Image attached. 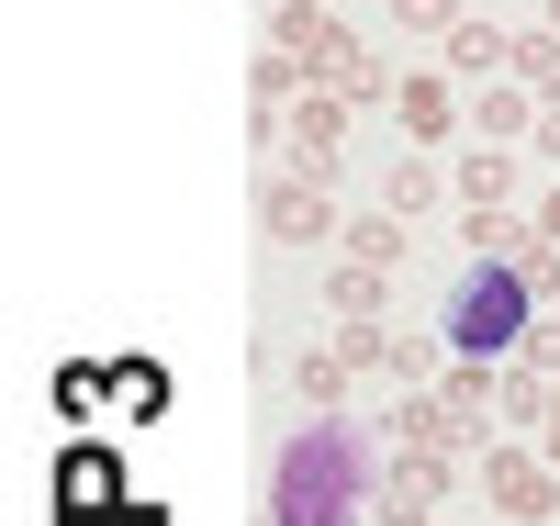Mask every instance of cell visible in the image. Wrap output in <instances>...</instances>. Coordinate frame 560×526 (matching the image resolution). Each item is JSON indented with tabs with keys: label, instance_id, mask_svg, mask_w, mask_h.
I'll list each match as a JSON object with an SVG mask.
<instances>
[{
	"label": "cell",
	"instance_id": "13",
	"mask_svg": "<svg viewBox=\"0 0 560 526\" xmlns=\"http://www.w3.org/2000/svg\"><path fill=\"white\" fill-rule=\"evenodd\" d=\"M325 292H337V314H382V269H370V258H348L337 280H325Z\"/></svg>",
	"mask_w": 560,
	"mask_h": 526
},
{
	"label": "cell",
	"instance_id": "1",
	"mask_svg": "<svg viewBox=\"0 0 560 526\" xmlns=\"http://www.w3.org/2000/svg\"><path fill=\"white\" fill-rule=\"evenodd\" d=\"M370 493V459L348 425H303L292 448H280V482H269V526H348Z\"/></svg>",
	"mask_w": 560,
	"mask_h": 526
},
{
	"label": "cell",
	"instance_id": "20",
	"mask_svg": "<svg viewBox=\"0 0 560 526\" xmlns=\"http://www.w3.org/2000/svg\"><path fill=\"white\" fill-rule=\"evenodd\" d=\"M538 224H549V235H560V190H549V202H538Z\"/></svg>",
	"mask_w": 560,
	"mask_h": 526
},
{
	"label": "cell",
	"instance_id": "6",
	"mask_svg": "<svg viewBox=\"0 0 560 526\" xmlns=\"http://www.w3.org/2000/svg\"><path fill=\"white\" fill-rule=\"evenodd\" d=\"M393 113H404V135H415V147H438V135L459 124V102H448V79H404V90H393Z\"/></svg>",
	"mask_w": 560,
	"mask_h": 526
},
{
	"label": "cell",
	"instance_id": "14",
	"mask_svg": "<svg viewBox=\"0 0 560 526\" xmlns=\"http://www.w3.org/2000/svg\"><path fill=\"white\" fill-rule=\"evenodd\" d=\"M516 79L549 102V90H560V34H527V45H516Z\"/></svg>",
	"mask_w": 560,
	"mask_h": 526
},
{
	"label": "cell",
	"instance_id": "8",
	"mask_svg": "<svg viewBox=\"0 0 560 526\" xmlns=\"http://www.w3.org/2000/svg\"><path fill=\"white\" fill-rule=\"evenodd\" d=\"M448 190H459V202H504V190H516V157H504L493 135H482V147L459 157V179H448Z\"/></svg>",
	"mask_w": 560,
	"mask_h": 526
},
{
	"label": "cell",
	"instance_id": "12",
	"mask_svg": "<svg viewBox=\"0 0 560 526\" xmlns=\"http://www.w3.org/2000/svg\"><path fill=\"white\" fill-rule=\"evenodd\" d=\"M337 135H348V102H314V90H303V157H314V168L337 157Z\"/></svg>",
	"mask_w": 560,
	"mask_h": 526
},
{
	"label": "cell",
	"instance_id": "2",
	"mask_svg": "<svg viewBox=\"0 0 560 526\" xmlns=\"http://www.w3.org/2000/svg\"><path fill=\"white\" fill-rule=\"evenodd\" d=\"M527 303H538V280H527L516 258H482L471 280H459V303H448V348H459V359L527 348Z\"/></svg>",
	"mask_w": 560,
	"mask_h": 526
},
{
	"label": "cell",
	"instance_id": "9",
	"mask_svg": "<svg viewBox=\"0 0 560 526\" xmlns=\"http://www.w3.org/2000/svg\"><path fill=\"white\" fill-rule=\"evenodd\" d=\"M482 135H493V147H516V135H538V102H527V90H482Z\"/></svg>",
	"mask_w": 560,
	"mask_h": 526
},
{
	"label": "cell",
	"instance_id": "19",
	"mask_svg": "<svg viewBox=\"0 0 560 526\" xmlns=\"http://www.w3.org/2000/svg\"><path fill=\"white\" fill-rule=\"evenodd\" d=\"M538 157H560V90L538 102Z\"/></svg>",
	"mask_w": 560,
	"mask_h": 526
},
{
	"label": "cell",
	"instance_id": "23",
	"mask_svg": "<svg viewBox=\"0 0 560 526\" xmlns=\"http://www.w3.org/2000/svg\"><path fill=\"white\" fill-rule=\"evenodd\" d=\"M504 526H516V515H504Z\"/></svg>",
	"mask_w": 560,
	"mask_h": 526
},
{
	"label": "cell",
	"instance_id": "16",
	"mask_svg": "<svg viewBox=\"0 0 560 526\" xmlns=\"http://www.w3.org/2000/svg\"><path fill=\"white\" fill-rule=\"evenodd\" d=\"M393 23H404V34H448L459 0H393Z\"/></svg>",
	"mask_w": 560,
	"mask_h": 526
},
{
	"label": "cell",
	"instance_id": "10",
	"mask_svg": "<svg viewBox=\"0 0 560 526\" xmlns=\"http://www.w3.org/2000/svg\"><path fill=\"white\" fill-rule=\"evenodd\" d=\"M348 258H370V269L404 258V213H393V202H382V213H359V224H348Z\"/></svg>",
	"mask_w": 560,
	"mask_h": 526
},
{
	"label": "cell",
	"instance_id": "11",
	"mask_svg": "<svg viewBox=\"0 0 560 526\" xmlns=\"http://www.w3.org/2000/svg\"><path fill=\"white\" fill-rule=\"evenodd\" d=\"M493 404H504V425H527V414H549L560 393H549V381H538V359H527V370H504V381H493Z\"/></svg>",
	"mask_w": 560,
	"mask_h": 526
},
{
	"label": "cell",
	"instance_id": "3",
	"mask_svg": "<svg viewBox=\"0 0 560 526\" xmlns=\"http://www.w3.org/2000/svg\"><path fill=\"white\" fill-rule=\"evenodd\" d=\"M482 493H493V515L538 526V515L560 504V459H549V448H482Z\"/></svg>",
	"mask_w": 560,
	"mask_h": 526
},
{
	"label": "cell",
	"instance_id": "18",
	"mask_svg": "<svg viewBox=\"0 0 560 526\" xmlns=\"http://www.w3.org/2000/svg\"><path fill=\"white\" fill-rule=\"evenodd\" d=\"M516 359H538V370H560V325H527V348Z\"/></svg>",
	"mask_w": 560,
	"mask_h": 526
},
{
	"label": "cell",
	"instance_id": "21",
	"mask_svg": "<svg viewBox=\"0 0 560 526\" xmlns=\"http://www.w3.org/2000/svg\"><path fill=\"white\" fill-rule=\"evenodd\" d=\"M549 459H560V404H549Z\"/></svg>",
	"mask_w": 560,
	"mask_h": 526
},
{
	"label": "cell",
	"instance_id": "5",
	"mask_svg": "<svg viewBox=\"0 0 560 526\" xmlns=\"http://www.w3.org/2000/svg\"><path fill=\"white\" fill-rule=\"evenodd\" d=\"M325 224H337V202H325V168H314V157H303L292 179H269V235H280V247H314Z\"/></svg>",
	"mask_w": 560,
	"mask_h": 526
},
{
	"label": "cell",
	"instance_id": "17",
	"mask_svg": "<svg viewBox=\"0 0 560 526\" xmlns=\"http://www.w3.org/2000/svg\"><path fill=\"white\" fill-rule=\"evenodd\" d=\"M427 202H438V168L404 157V168H393V213H427Z\"/></svg>",
	"mask_w": 560,
	"mask_h": 526
},
{
	"label": "cell",
	"instance_id": "15",
	"mask_svg": "<svg viewBox=\"0 0 560 526\" xmlns=\"http://www.w3.org/2000/svg\"><path fill=\"white\" fill-rule=\"evenodd\" d=\"M303 393H314V404H337V393H348V359H337V348H314V359H303Z\"/></svg>",
	"mask_w": 560,
	"mask_h": 526
},
{
	"label": "cell",
	"instance_id": "22",
	"mask_svg": "<svg viewBox=\"0 0 560 526\" xmlns=\"http://www.w3.org/2000/svg\"><path fill=\"white\" fill-rule=\"evenodd\" d=\"M549 34H560V0H549Z\"/></svg>",
	"mask_w": 560,
	"mask_h": 526
},
{
	"label": "cell",
	"instance_id": "7",
	"mask_svg": "<svg viewBox=\"0 0 560 526\" xmlns=\"http://www.w3.org/2000/svg\"><path fill=\"white\" fill-rule=\"evenodd\" d=\"M438 45H448V68H471V79H493V68H516V45H504L493 23H448Z\"/></svg>",
	"mask_w": 560,
	"mask_h": 526
},
{
	"label": "cell",
	"instance_id": "4",
	"mask_svg": "<svg viewBox=\"0 0 560 526\" xmlns=\"http://www.w3.org/2000/svg\"><path fill=\"white\" fill-rule=\"evenodd\" d=\"M269 34H280V45H292V57H303V79H337V90H348V79L370 68V57H359V45H348L337 23H325V0H280V23H269Z\"/></svg>",
	"mask_w": 560,
	"mask_h": 526
}]
</instances>
